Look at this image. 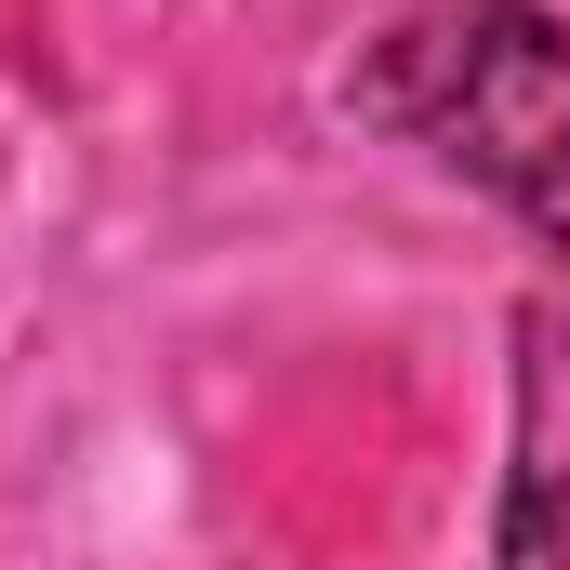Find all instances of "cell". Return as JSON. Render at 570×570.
I'll return each mask as SVG.
<instances>
[{"label":"cell","mask_w":570,"mask_h":570,"mask_svg":"<svg viewBox=\"0 0 570 570\" xmlns=\"http://www.w3.org/2000/svg\"><path fill=\"white\" fill-rule=\"evenodd\" d=\"M358 107L425 134L438 159H464L491 199H518L544 226V253H570V40L531 0H451L425 27H399L372 53Z\"/></svg>","instance_id":"1"},{"label":"cell","mask_w":570,"mask_h":570,"mask_svg":"<svg viewBox=\"0 0 570 570\" xmlns=\"http://www.w3.org/2000/svg\"><path fill=\"white\" fill-rule=\"evenodd\" d=\"M491 570H570V305H518V464Z\"/></svg>","instance_id":"2"}]
</instances>
